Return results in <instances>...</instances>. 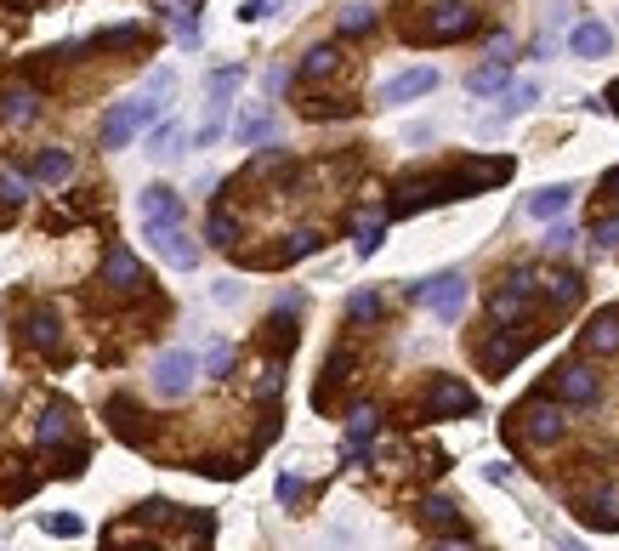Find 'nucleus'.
<instances>
[{"mask_svg": "<svg viewBox=\"0 0 619 551\" xmlns=\"http://www.w3.org/2000/svg\"><path fill=\"white\" fill-rule=\"evenodd\" d=\"M512 177V160H466V165H449L438 177H409L392 199V216H409V211H426V205H449V199H472L483 188Z\"/></svg>", "mask_w": 619, "mask_h": 551, "instance_id": "f257e3e1", "label": "nucleus"}, {"mask_svg": "<svg viewBox=\"0 0 619 551\" xmlns=\"http://www.w3.org/2000/svg\"><path fill=\"white\" fill-rule=\"evenodd\" d=\"M160 114H165L160 97H125V103H114L103 114V125H97V143H103V148H125L137 131L160 125Z\"/></svg>", "mask_w": 619, "mask_h": 551, "instance_id": "f03ea898", "label": "nucleus"}, {"mask_svg": "<svg viewBox=\"0 0 619 551\" xmlns=\"http://www.w3.org/2000/svg\"><path fill=\"white\" fill-rule=\"evenodd\" d=\"M534 296H540V279H534L529 267H517V273L500 279L495 296H489V319H495L500 330H512V324H523L534 313Z\"/></svg>", "mask_w": 619, "mask_h": 551, "instance_id": "7ed1b4c3", "label": "nucleus"}, {"mask_svg": "<svg viewBox=\"0 0 619 551\" xmlns=\"http://www.w3.org/2000/svg\"><path fill=\"white\" fill-rule=\"evenodd\" d=\"M199 381V358L188 353V347H165L160 358H154V392H160L165 404H177V398H188Z\"/></svg>", "mask_w": 619, "mask_h": 551, "instance_id": "20e7f679", "label": "nucleus"}, {"mask_svg": "<svg viewBox=\"0 0 619 551\" xmlns=\"http://www.w3.org/2000/svg\"><path fill=\"white\" fill-rule=\"evenodd\" d=\"M409 296L426 302L443 324H455L460 313H466V273H438V279H426V285H409Z\"/></svg>", "mask_w": 619, "mask_h": 551, "instance_id": "39448f33", "label": "nucleus"}, {"mask_svg": "<svg viewBox=\"0 0 619 551\" xmlns=\"http://www.w3.org/2000/svg\"><path fill=\"white\" fill-rule=\"evenodd\" d=\"M137 216H142V233H154V228H182L188 205H182L177 188H165V182H148V188L137 194Z\"/></svg>", "mask_w": 619, "mask_h": 551, "instance_id": "423d86ee", "label": "nucleus"}, {"mask_svg": "<svg viewBox=\"0 0 619 551\" xmlns=\"http://www.w3.org/2000/svg\"><path fill=\"white\" fill-rule=\"evenodd\" d=\"M97 285H108L114 296H142L154 279L142 273V262H137L125 245H108V250H103V273H97Z\"/></svg>", "mask_w": 619, "mask_h": 551, "instance_id": "0eeeda50", "label": "nucleus"}, {"mask_svg": "<svg viewBox=\"0 0 619 551\" xmlns=\"http://www.w3.org/2000/svg\"><path fill=\"white\" fill-rule=\"evenodd\" d=\"M472 409H478L472 387H466V381H455V375H438V381L426 387L421 415H426V421H449V415H472Z\"/></svg>", "mask_w": 619, "mask_h": 551, "instance_id": "6e6552de", "label": "nucleus"}, {"mask_svg": "<svg viewBox=\"0 0 619 551\" xmlns=\"http://www.w3.org/2000/svg\"><path fill=\"white\" fill-rule=\"evenodd\" d=\"M512 421H523V438H529L534 449L563 444V409L551 404V398H529V404H523V415H512Z\"/></svg>", "mask_w": 619, "mask_h": 551, "instance_id": "1a4fd4ad", "label": "nucleus"}, {"mask_svg": "<svg viewBox=\"0 0 619 551\" xmlns=\"http://www.w3.org/2000/svg\"><path fill=\"white\" fill-rule=\"evenodd\" d=\"M534 341H540V330H523V336H517V330H495V336L483 341V370H489V375H506L517 358L534 347Z\"/></svg>", "mask_w": 619, "mask_h": 551, "instance_id": "9d476101", "label": "nucleus"}, {"mask_svg": "<svg viewBox=\"0 0 619 551\" xmlns=\"http://www.w3.org/2000/svg\"><path fill=\"white\" fill-rule=\"evenodd\" d=\"M35 438H40V444H46V449H52V444H63V449H69V455H74V449H86V444H80V438H74V409L63 404V398H52V404L40 409V421H35Z\"/></svg>", "mask_w": 619, "mask_h": 551, "instance_id": "9b49d317", "label": "nucleus"}, {"mask_svg": "<svg viewBox=\"0 0 619 551\" xmlns=\"http://www.w3.org/2000/svg\"><path fill=\"white\" fill-rule=\"evenodd\" d=\"M443 74L432 69V63H421V69H404V74H392L387 86H381V103L398 108V103H415V97H426V91H438Z\"/></svg>", "mask_w": 619, "mask_h": 551, "instance_id": "f8f14e48", "label": "nucleus"}, {"mask_svg": "<svg viewBox=\"0 0 619 551\" xmlns=\"http://www.w3.org/2000/svg\"><path fill=\"white\" fill-rule=\"evenodd\" d=\"M23 341L46 358H63V324H57L52 307H29V313H23Z\"/></svg>", "mask_w": 619, "mask_h": 551, "instance_id": "ddd939ff", "label": "nucleus"}, {"mask_svg": "<svg viewBox=\"0 0 619 551\" xmlns=\"http://www.w3.org/2000/svg\"><path fill=\"white\" fill-rule=\"evenodd\" d=\"M142 239L154 245V256H160V262L182 267V273H188V267H199V245L188 239V228H154V233H142Z\"/></svg>", "mask_w": 619, "mask_h": 551, "instance_id": "4468645a", "label": "nucleus"}, {"mask_svg": "<svg viewBox=\"0 0 619 551\" xmlns=\"http://www.w3.org/2000/svg\"><path fill=\"white\" fill-rule=\"evenodd\" d=\"M472 29H478V12H472V6H438V12L426 18L421 40L443 46V40H460V35H472Z\"/></svg>", "mask_w": 619, "mask_h": 551, "instance_id": "2eb2a0df", "label": "nucleus"}, {"mask_svg": "<svg viewBox=\"0 0 619 551\" xmlns=\"http://www.w3.org/2000/svg\"><path fill=\"white\" fill-rule=\"evenodd\" d=\"M551 387H557V398H563V404L585 409V404H597L602 381H597V375H591V370H585V364H563V370H557V381H551Z\"/></svg>", "mask_w": 619, "mask_h": 551, "instance_id": "dca6fc26", "label": "nucleus"}, {"mask_svg": "<svg viewBox=\"0 0 619 551\" xmlns=\"http://www.w3.org/2000/svg\"><path fill=\"white\" fill-rule=\"evenodd\" d=\"M35 120H40V91L12 80V86L0 91V125H12V131H18V125H35Z\"/></svg>", "mask_w": 619, "mask_h": 551, "instance_id": "f3484780", "label": "nucleus"}, {"mask_svg": "<svg viewBox=\"0 0 619 551\" xmlns=\"http://www.w3.org/2000/svg\"><path fill=\"white\" fill-rule=\"evenodd\" d=\"M279 137V120L267 114V108H245L239 120H233V143L239 148H262V143H273Z\"/></svg>", "mask_w": 619, "mask_h": 551, "instance_id": "a211bd4d", "label": "nucleus"}, {"mask_svg": "<svg viewBox=\"0 0 619 551\" xmlns=\"http://www.w3.org/2000/svg\"><path fill=\"white\" fill-rule=\"evenodd\" d=\"M580 347L585 353H619V307H602L597 319L585 324Z\"/></svg>", "mask_w": 619, "mask_h": 551, "instance_id": "6ab92c4d", "label": "nucleus"}, {"mask_svg": "<svg viewBox=\"0 0 619 551\" xmlns=\"http://www.w3.org/2000/svg\"><path fill=\"white\" fill-rule=\"evenodd\" d=\"M568 205H574V188H568V182H551V188L529 194V216H534V222H557V216H568Z\"/></svg>", "mask_w": 619, "mask_h": 551, "instance_id": "aec40b11", "label": "nucleus"}, {"mask_svg": "<svg viewBox=\"0 0 619 551\" xmlns=\"http://www.w3.org/2000/svg\"><path fill=\"white\" fill-rule=\"evenodd\" d=\"M614 35H608V23H574L568 29V52L574 57H608Z\"/></svg>", "mask_w": 619, "mask_h": 551, "instance_id": "412c9836", "label": "nucleus"}, {"mask_svg": "<svg viewBox=\"0 0 619 551\" xmlns=\"http://www.w3.org/2000/svg\"><path fill=\"white\" fill-rule=\"evenodd\" d=\"M506 80H512V57H489L483 69L466 74V91H472V97H489V91H506Z\"/></svg>", "mask_w": 619, "mask_h": 551, "instance_id": "4be33fe9", "label": "nucleus"}, {"mask_svg": "<svg viewBox=\"0 0 619 551\" xmlns=\"http://www.w3.org/2000/svg\"><path fill=\"white\" fill-rule=\"evenodd\" d=\"M29 177L35 182H69L74 177V154L69 148H40L35 165H29Z\"/></svg>", "mask_w": 619, "mask_h": 551, "instance_id": "5701e85b", "label": "nucleus"}, {"mask_svg": "<svg viewBox=\"0 0 619 551\" xmlns=\"http://www.w3.org/2000/svg\"><path fill=\"white\" fill-rule=\"evenodd\" d=\"M375 427H381L375 404H358V409H353V421H347V461H358V455H364V444L375 438Z\"/></svg>", "mask_w": 619, "mask_h": 551, "instance_id": "b1692460", "label": "nucleus"}, {"mask_svg": "<svg viewBox=\"0 0 619 551\" xmlns=\"http://www.w3.org/2000/svg\"><path fill=\"white\" fill-rule=\"evenodd\" d=\"M301 114H307V120H347V114H358V103L353 97H307Z\"/></svg>", "mask_w": 619, "mask_h": 551, "instance_id": "393cba45", "label": "nucleus"}, {"mask_svg": "<svg viewBox=\"0 0 619 551\" xmlns=\"http://www.w3.org/2000/svg\"><path fill=\"white\" fill-rule=\"evenodd\" d=\"M540 285H546V302L551 307H574L580 302V273H551V279H540Z\"/></svg>", "mask_w": 619, "mask_h": 551, "instance_id": "a878e982", "label": "nucleus"}, {"mask_svg": "<svg viewBox=\"0 0 619 551\" xmlns=\"http://www.w3.org/2000/svg\"><path fill=\"white\" fill-rule=\"evenodd\" d=\"M341 69V52H336V46H313V52H307V57H301V80H324V74H336Z\"/></svg>", "mask_w": 619, "mask_h": 551, "instance_id": "bb28decb", "label": "nucleus"}, {"mask_svg": "<svg viewBox=\"0 0 619 551\" xmlns=\"http://www.w3.org/2000/svg\"><path fill=\"white\" fill-rule=\"evenodd\" d=\"M205 239H211V245H222V250H233V245H239V216L216 205L211 222H205Z\"/></svg>", "mask_w": 619, "mask_h": 551, "instance_id": "cd10ccee", "label": "nucleus"}, {"mask_svg": "<svg viewBox=\"0 0 619 551\" xmlns=\"http://www.w3.org/2000/svg\"><path fill=\"white\" fill-rule=\"evenodd\" d=\"M148 154H154V160H177V154H182V125H177V120L154 125V137H148Z\"/></svg>", "mask_w": 619, "mask_h": 551, "instance_id": "c85d7f7f", "label": "nucleus"}, {"mask_svg": "<svg viewBox=\"0 0 619 551\" xmlns=\"http://www.w3.org/2000/svg\"><path fill=\"white\" fill-rule=\"evenodd\" d=\"M421 517L432 523V529H460V506H455V500H443V495H432V500H426V506H421Z\"/></svg>", "mask_w": 619, "mask_h": 551, "instance_id": "c756f323", "label": "nucleus"}, {"mask_svg": "<svg viewBox=\"0 0 619 551\" xmlns=\"http://www.w3.org/2000/svg\"><path fill=\"white\" fill-rule=\"evenodd\" d=\"M205 375H211V381H228L233 375V341H211V347H205Z\"/></svg>", "mask_w": 619, "mask_h": 551, "instance_id": "7c9ffc66", "label": "nucleus"}, {"mask_svg": "<svg viewBox=\"0 0 619 551\" xmlns=\"http://www.w3.org/2000/svg\"><path fill=\"white\" fill-rule=\"evenodd\" d=\"M40 529H46V534H63V540H80V534H86V523H80L74 512H46V517H40Z\"/></svg>", "mask_w": 619, "mask_h": 551, "instance_id": "2f4dec72", "label": "nucleus"}, {"mask_svg": "<svg viewBox=\"0 0 619 551\" xmlns=\"http://www.w3.org/2000/svg\"><path fill=\"white\" fill-rule=\"evenodd\" d=\"M370 29H375V12L364 0H353V6L341 12V35H370Z\"/></svg>", "mask_w": 619, "mask_h": 551, "instance_id": "473e14b6", "label": "nucleus"}, {"mask_svg": "<svg viewBox=\"0 0 619 551\" xmlns=\"http://www.w3.org/2000/svg\"><path fill=\"white\" fill-rule=\"evenodd\" d=\"M23 199H29V177H23V171H0V205L12 211Z\"/></svg>", "mask_w": 619, "mask_h": 551, "instance_id": "72a5a7b5", "label": "nucleus"}, {"mask_svg": "<svg viewBox=\"0 0 619 551\" xmlns=\"http://www.w3.org/2000/svg\"><path fill=\"white\" fill-rule=\"evenodd\" d=\"M534 97H540V86H534V80H517V86L506 91V103H500V114H506V120H512V114H523V108H529Z\"/></svg>", "mask_w": 619, "mask_h": 551, "instance_id": "f704fd0d", "label": "nucleus"}, {"mask_svg": "<svg viewBox=\"0 0 619 551\" xmlns=\"http://www.w3.org/2000/svg\"><path fill=\"white\" fill-rule=\"evenodd\" d=\"M347 319H353V324H370V319H381V296H375V290H358L353 302H347Z\"/></svg>", "mask_w": 619, "mask_h": 551, "instance_id": "c9c22d12", "label": "nucleus"}, {"mask_svg": "<svg viewBox=\"0 0 619 551\" xmlns=\"http://www.w3.org/2000/svg\"><path fill=\"white\" fill-rule=\"evenodd\" d=\"M381 233H387V222H381V216H364V222H358V256H375V250H381Z\"/></svg>", "mask_w": 619, "mask_h": 551, "instance_id": "e433bc0d", "label": "nucleus"}, {"mask_svg": "<svg viewBox=\"0 0 619 551\" xmlns=\"http://www.w3.org/2000/svg\"><path fill=\"white\" fill-rule=\"evenodd\" d=\"M171 12V23H177V40L182 46H199V18L188 12V6H165Z\"/></svg>", "mask_w": 619, "mask_h": 551, "instance_id": "4c0bfd02", "label": "nucleus"}, {"mask_svg": "<svg viewBox=\"0 0 619 551\" xmlns=\"http://www.w3.org/2000/svg\"><path fill=\"white\" fill-rule=\"evenodd\" d=\"M284 392V370L279 364H262V370H256V398H279Z\"/></svg>", "mask_w": 619, "mask_h": 551, "instance_id": "58836bf2", "label": "nucleus"}, {"mask_svg": "<svg viewBox=\"0 0 619 551\" xmlns=\"http://www.w3.org/2000/svg\"><path fill=\"white\" fill-rule=\"evenodd\" d=\"M301 489H307V483H301L296 472H279V483H273V495H279V506H296V500H301Z\"/></svg>", "mask_w": 619, "mask_h": 551, "instance_id": "ea45409f", "label": "nucleus"}, {"mask_svg": "<svg viewBox=\"0 0 619 551\" xmlns=\"http://www.w3.org/2000/svg\"><path fill=\"white\" fill-rule=\"evenodd\" d=\"M574 239H580V233L568 228V222H551V233L540 239V245H546V250H574Z\"/></svg>", "mask_w": 619, "mask_h": 551, "instance_id": "a19ab883", "label": "nucleus"}, {"mask_svg": "<svg viewBox=\"0 0 619 551\" xmlns=\"http://www.w3.org/2000/svg\"><path fill=\"white\" fill-rule=\"evenodd\" d=\"M591 233H597V245H602V250H619V211H614V216H602Z\"/></svg>", "mask_w": 619, "mask_h": 551, "instance_id": "79ce46f5", "label": "nucleus"}, {"mask_svg": "<svg viewBox=\"0 0 619 551\" xmlns=\"http://www.w3.org/2000/svg\"><path fill=\"white\" fill-rule=\"evenodd\" d=\"M267 12H273V0H245V6H239V23H262Z\"/></svg>", "mask_w": 619, "mask_h": 551, "instance_id": "37998d69", "label": "nucleus"}, {"mask_svg": "<svg viewBox=\"0 0 619 551\" xmlns=\"http://www.w3.org/2000/svg\"><path fill=\"white\" fill-rule=\"evenodd\" d=\"M211 296H216V302H222V307H233V302H239V296H245V290L233 285V279H222V285H216Z\"/></svg>", "mask_w": 619, "mask_h": 551, "instance_id": "c03bdc74", "label": "nucleus"}, {"mask_svg": "<svg viewBox=\"0 0 619 551\" xmlns=\"http://www.w3.org/2000/svg\"><path fill=\"white\" fill-rule=\"evenodd\" d=\"M602 199H614V205H619V165L608 171V177H602Z\"/></svg>", "mask_w": 619, "mask_h": 551, "instance_id": "a18cd8bd", "label": "nucleus"}, {"mask_svg": "<svg viewBox=\"0 0 619 551\" xmlns=\"http://www.w3.org/2000/svg\"><path fill=\"white\" fill-rule=\"evenodd\" d=\"M290 86V69H267V91H284Z\"/></svg>", "mask_w": 619, "mask_h": 551, "instance_id": "49530a36", "label": "nucleus"}, {"mask_svg": "<svg viewBox=\"0 0 619 551\" xmlns=\"http://www.w3.org/2000/svg\"><path fill=\"white\" fill-rule=\"evenodd\" d=\"M563 551H585V546H580V540H563Z\"/></svg>", "mask_w": 619, "mask_h": 551, "instance_id": "de8ad7c7", "label": "nucleus"}, {"mask_svg": "<svg viewBox=\"0 0 619 551\" xmlns=\"http://www.w3.org/2000/svg\"><path fill=\"white\" fill-rule=\"evenodd\" d=\"M438 551H472V546H455V540H449V546H438Z\"/></svg>", "mask_w": 619, "mask_h": 551, "instance_id": "09e8293b", "label": "nucleus"}, {"mask_svg": "<svg viewBox=\"0 0 619 551\" xmlns=\"http://www.w3.org/2000/svg\"><path fill=\"white\" fill-rule=\"evenodd\" d=\"M443 6H466V0H443Z\"/></svg>", "mask_w": 619, "mask_h": 551, "instance_id": "8fccbe9b", "label": "nucleus"}]
</instances>
